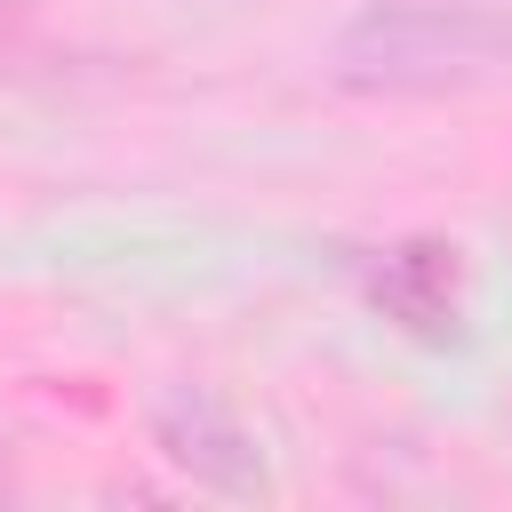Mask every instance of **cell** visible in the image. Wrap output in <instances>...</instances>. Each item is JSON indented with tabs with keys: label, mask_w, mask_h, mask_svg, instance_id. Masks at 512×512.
<instances>
[{
	"label": "cell",
	"mask_w": 512,
	"mask_h": 512,
	"mask_svg": "<svg viewBox=\"0 0 512 512\" xmlns=\"http://www.w3.org/2000/svg\"><path fill=\"white\" fill-rule=\"evenodd\" d=\"M504 56H512V16L488 0H376L336 40V72L376 96L464 88Z\"/></svg>",
	"instance_id": "obj_1"
},
{
	"label": "cell",
	"mask_w": 512,
	"mask_h": 512,
	"mask_svg": "<svg viewBox=\"0 0 512 512\" xmlns=\"http://www.w3.org/2000/svg\"><path fill=\"white\" fill-rule=\"evenodd\" d=\"M152 448H160L176 472H192L200 488H216V496H264V464H256V448H248V432H240L224 408L192 400V392H176V400L152 408Z\"/></svg>",
	"instance_id": "obj_2"
},
{
	"label": "cell",
	"mask_w": 512,
	"mask_h": 512,
	"mask_svg": "<svg viewBox=\"0 0 512 512\" xmlns=\"http://www.w3.org/2000/svg\"><path fill=\"white\" fill-rule=\"evenodd\" d=\"M0 488H8V464H0Z\"/></svg>",
	"instance_id": "obj_3"
},
{
	"label": "cell",
	"mask_w": 512,
	"mask_h": 512,
	"mask_svg": "<svg viewBox=\"0 0 512 512\" xmlns=\"http://www.w3.org/2000/svg\"><path fill=\"white\" fill-rule=\"evenodd\" d=\"M8 8H16V0H0V16H8Z\"/></svg>",
	"instance_id": "obj_4"
}]
</instances>
